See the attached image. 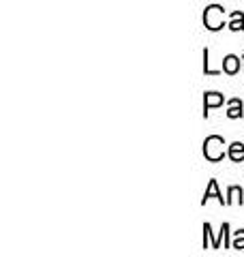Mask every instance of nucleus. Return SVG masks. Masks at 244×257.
<instances>
[{"label":"nucleus","instance_id":"0eeeda50","mask_svg":"<svg viewBox=\"0 0 244 257\" xmlns=\"http://www.w3.org/2000/svg\"><path fill=\"white\" fill-rule=\"evenodd\" d=\"M227 116H229V118H240V116H244V109H242V101H240V99H231V101H229V109H227Z\"/></svg>","mask_w":244,"mask_h":257},{"label":"nucleus","instance_id":"9d476101","mask_svg":"<svg viewBox=\"0 0 244 257\" xmlns=\"http://www.w3.org/2000/svg\"><path fill=\"white\" fill-rule=\"evenodd\" d=\"M233 248H238V251H242L244 248V229L240 231H235V236H233V242H231Z\"/></svg>","mask_w":244,"mask_h":257},{"label":"nucleus","instance_id":"f257e3e1","mask_svg":"<svg viewBox=\"0 0 244 257\" xmlns=\"http://www.w3.org/2000/svg\"><path fill=\"white\" fill-rule=\"evenodd\" d=\"M225 140L218 138V135H210V138H206V142H203V157H206L208 161H212V163H216V161H221L225 157Z\"/></svg>","mask_w":244,"mask_h":257},{"label":"nucleus","instance_id":"20e7f679","mask_svg":"<svg viewBox=\"0 0 244 257\" xmlns=\"http://www.w3.org/2000/svg\"><path fill=\"white\" fill-rule=\"evenodd\" d=\"M223 71H225V73H229V75L238 73V71H240V58H238V56H233V54L225 56V58H223Z\"/></svg>","mask_w":244,"mask_h":257},{"label":"nucleus","instance_id":"6e6552de","mask_svg":"<svg viewBox=\"0 0 244 257\" xmlns=\"http://www.w3.org/2000/svg\"><path fill=\"white\" fill-rule=\"evenodd\" d=\"M229 28L231 30H244V15L240 11L231 13V22H229Z\"/></svg>","mask_w":244,"mask_h":257},{"label":"nucleus","instance_id":"f03ea898","mask_svg":"<svg viewBox=\"0 0 244 257\" xmlns=\"http://www.w3.org/2000/svg\"><path fill=\"white\" fill-rule=\"evenodd\" d=\"M203 24L208 30H221L225 26V11L218 5H210L203 13Z\"/></svg>","mask_w":244,"mask_h":257},{"label":"nucleus","instance_id":"423d86ee","mask_svg":"<svg viewBox=\"0 0 244 257\" xmlns=\"http://www.w3.org/2000/svg\"><path fill=\"white\" fill-rule=\"evenodd\" d=\"M229 159L233 161V163H242L244 161V144H240V142H233L231 146H229Z\"/></svg>","mask_w":244,"mask_h":257},{"label":"nucleus","instance_id":"7ed1b4c3","mask_svg":"<svg viewBox=\"0 0 244 257\" xmlns=\"http://www.w3.org/2000/svg\"><path fill=\"white\" fill-rule=\"evenodd\" d=\"M223 101H225L223 94H218V92H206V99H203V116H208V109L223 105Z\"/></svg>","mask_w":244,"mask_h":257},{"label":"nucleus","instance_id":"39448f33","mask_svg":"<svg viewBox=\"0 0 244 257\" xmlns=\"http://www.w3.org/2000/svg\"><path fill=\"white\" fill-rule=\"evenodd\" d=\"M210 197H216L221 204H227V199H223V195H221V193H218V184H216V180H210V184H208L206 193H203V204H206Z\"/></svg>","mask_w":244,"mask_h":257},{"label":"nucleus","instance_id":"1a4fd4ad","mask_svg":"<svg viewBox=\"0 0 244 257\" xmlns=\"http://www.w3.org/2000/svg\"><path fill=\"white\" fill-rule=\"evenodd\" d=\"M227 195H229V199H227V204H235V202L242 204V202H244V199H242V189H240V187H231Z\"/></svg>","mask_w":244,"mask_h":257}]
</instances>
